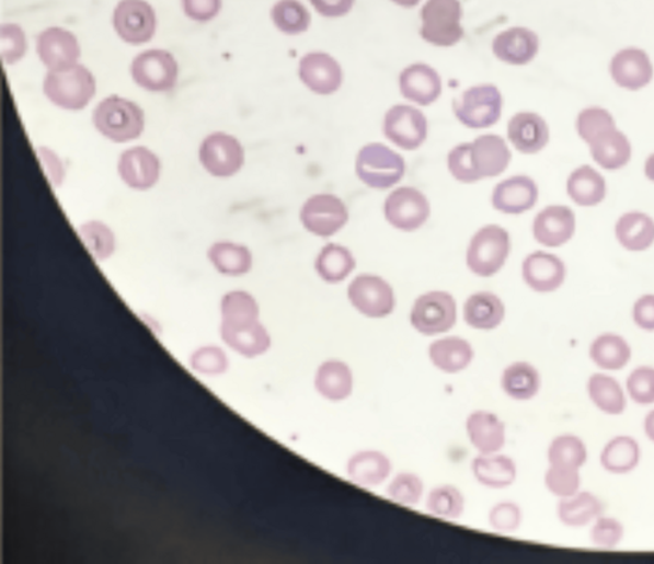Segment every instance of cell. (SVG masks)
Here are the masks:
<instances>
[{
	"instance_id": "6da1fadb",
	"label": "cell",
	"mask_w": 654,
	"mask_h": 564,
	"mask_svg": "<svg viewBox=\"0 0 654 564\" xmlns=\"http://www.w3.org/2000/svg\"><path fill=\"white\" fill-rule=\"evenodd\" d=\"M93 124L106 139L128 142L142 134L145 117L140 106L130 100L111 96L94 110Z\"/></svg>"
},
{
	"instance_id": "7a4b0ae2",
	"label": "cell",
	"mask_w": 654,
	"mask_h": 564,
	"mask_svg": "<svg viewBox=\"0 0 654 564\" xmlns=\"http://www.w3.org/2000/svg\"><path fill=\"white\" fill-rule=\"evenodd\" d=\"M44 93L62 110L79 111L90 104L96 81L84 66H73L65 71H49L44 79Z\"/></svg>"
},
{
	"instance_id": "3957f363",
	"label": "cell",
	"mask_w": 654,
	"mask_h": 564,
	"mask_svg": "<svg viewBox=\"0 0 654 564\" xmlns=\"http://www.w3.org/2000/svg\"><path fill=\"white\" fill-rule=\"evenodd\" d=\"M510 250L507 230L496 225L484 226L471 238L467 254L468 267L478 277H493L505 266Z\"/></svg>"
},
{
	"instance_id": "277c9868",
	"label": "cell",
	"mask_w": 654,
	"mask_h": 564,
	"mask_svg": "<svg viewBox=\"0 0 654 564\" xmlns=\"http://www.w3.org/2000/svg\"><path fill=\"white\" fill-rule=\"evenodd\" d=\"M405 169L404 159L382 143H368L356 159L357 177L372 189H389L398 185Z\"/></svg>"
},
{
	"instance_id": "5b68a950",
	"label": "cell",
	"mask_w": 654,
	"mask_h": 564,
	"mask_svg": "<svg viewBox=\"0 0 654 564\" xmlns=\"http://www.w3.org/2000/svg\"><path fill=\"white\" fill-rule=\"evenodd\" d=\"M459 0H427L421 10V36L437 47L455 46L463 37Z\"/></svg>"
},
{
	"instance_id": "8992f818",
	"label": "cell",
	"mask_w": 654,
	"mask_h": 564,
	"mask_svg": "<svg viewBox=\"0 0 654 564\" xmlns=\"http://www.w3.org/2000/svg\"><path fill=\"white\" fill-rule=\"evenodd\" d=\"M455 113L464 127L483 129L493 127L502 115V95L495 85L469 88L455 104Z\"/></svg>"
},
{
	"instance_id": "52a82bcc",
	"label": "cell",
	"mask_w": 654,
	"mask_h": 564,
	"mask_svg": "<svg viewBox=\"0 0 654 564\" xmlns=\"http://www.w3.org/2000/svg\"><path fill=\"white\" fill-rule=\"evenodd\" d=\"M456 322L457 303L449 292H426L412 307L411 323L420 334L441 335L455 327Z\"/></svg>"
},
{
	"instance_id": "ba28073f",
	"label": "cell",
	"mask_w": 654,
	"mask_h": 564,
	"mask_svg": "<svg viewBox=\"0 0 654 564\" xmlns=\"http://www.w3.org/2000/svg\"><path fill=\"white\" fill-rule=\"evenodd\" d=\"M348 299L364 316L381 319L395 307L394 291L386 279L372 274L358 275L348 287Z\"/></svg>"
},
{
	"instance_id": "9c48e42d",
	"label": "cell",
	"mask_w": 654,
	"mask_h": 564,
	"mask_svg": "<svg viewBox=\"0 0 654 564\" xmlns=\"http://www.w3.org/2000/svg\"><path fill=\"white\" fill-rule=\"evenodd\" d=\"M131 78L138 85L150 92L173 90L179 78V65L171 53L163 49H149L131 62Z\"/></svg>"
},
{
	"instance_id": "30bf717a",
	"label": "cell",
	"mask_w": 654,
	"mask_h": 564,
	"mask_svg": "<svg viewBox=\"0 0 654 564\" xmlns=\"http://www.w3.org/2000/svg\"><path fill=\"white\" fill-rule=\"evenodd\" d=\"M349 212L342 198L333 194H317L306 200L300 211L301 223L310 233L329 238L347 225Z\"/></svg>"
},
{
	"instance_id": "8fae6325",
	"label": "cell",
	"mask_w": 654,
	"mask_h": 564,
	"mask_svg": "<svg viewBox=\"0 0 654 564\" xmlns=\"http://www.w3.org/2000/svg\"><path fill=\"white\" fill-rule=\"evenodd\" d=\"M386 218L393 228L402 231H414L423 228L431 216V205L425 194L416 187H399L389 194L383 205Z\"/></svg>"
},
{
	"instance_id": "7c38bea8",
	"label": "cell",
	"mask_w": 654,
	"mask_h": 564,
	"mask_svg": "<svg viewBox=\"0 0 654 564\" xmlns=\"http://www.w3.org/2000/svg\"><path fill=\"white\" fill-rule=\"evenodd\" d=\"M383 135L401 149H418L427 137V120L423 112L411 105H394L383 118Z\"/></svg>"
},
{
	"instance_id": "4fadbf2b",
	"label": "cell",
	"mask_w": 654,
	"mask_h": 564,
	"mask_svg": "<svg viewBox=\"0 0 654 564\" xmlns=\"http://www.w3.org/2000/svg\"><path fill=\"white\" fill-rule=\"evenodd\" d=\"M113 27L124 42L147 43L156 33V12L145 0H122L113 12Z\"/></svg>"
},
{
	"instance_id": "5bb4252c",
	"label": "cell",
	"mask_w": 654,
	"mask_h": 564,
	"mask_svg": "<svg viewBox=\"0 0 654 564\" xmlns=\"http://www.w3.org/2000/svg\"><path fill=\"white\" fill-rule=\"evenodd\" d=\"M199 161L214 177H231L243 166L244 150L236 137L213 134L200 146Z\"/></svg>"
},
{
	"instance_id": "9a60e30c",
	"label": "cell",
	"mask_w": 654,
	"mask_h": 564,
	"mask_svg": "<svg viewBox=\"0 0 654 564\" xmlns=\"http://www.w3.org/2000/svg\"><path fill=\"white\" fill-rule=\"evenodd\" d=\"M36 49L49 71H65L77 66L81 54L77 36L60 27L43 31L37 37Z\"/></svg>"
},
{
	"instance_id": "2e32d148",
	"label": "cell",
	"mask_w": 654,
	"mask_h": 564,
	"mask_svg": "<svg viewBox=\"0 0 654 564\" xmlns=\"http://www.w3.org/2000/svg\"><path fill=\"white\" fill-rule=\"evenodd\" d=\"M299 78L303 84L318 95L329 96L341 90L343 70L341 65L324 53H311L299 62Z\"/></svg>"
},
{
	"instance_id": "e0dca14e",
	"label": "cell",
	"mask_w": 654,
	"mask_h": 564,
	"mask_svg": "<svg viewBox=\"0 0 654 564\" xmlns=\"http://www.w3.org/2000/svg\"><path fill=\"white\" fill-rule=\"evenodd\" d=\"M161 172L159 157L149 149L136 147L128 150L119 157L118 173L119 177L131 189L148 191L157 184Z\"/></svg>"
},
{
	"instance_id": "ac0fdd59",
	"label": "cell",
	"mask_w": 654,
	"mask_h": 564,
	"mask_svg": "<svg viewBox=\"0 0 654 564\" xmlns=\"http://www.w3.org/2000/svg\"><path fill=\"white\" fill-rule=\"evenodd\" d=\"M470 160L478 181L493 179L506 171L512 152L502 137L484 135L470 142Z\"/></svg>"
},
{
	"instance_id": "d6986e66",
	"label": "cell",
	"mask_w": 654,
	"mask_h": 564,
	"mask_svg": "<svg viewBox=\"0 0 654 564\" xmlns=\"http://www.w3.org/2000/svg\"><path fill=\"white\" fill-rule=\"evenodd\" d=\"M564 262L559 256L537 252L527 256L521 266V275L531 290L549 293L559 290L565 280Z\"/></svg>"
},
{
	"instance_id": "ffe728a7",
	"label": "cell",
	"mask_w": 654,
	"mask_h": 564,
	"mask_svg": "<svg viewBox=\"0 0 654 564\" xmlns=\"http://www.w3.org/2000/svg\"><path fill=\"white\" fill-rule=\"evenodd\" d=\"M575 229V212L561 205L549 206L540 211L532 226L533 237L547 248L563 246L574 237Z\"/></svg>"
},
{
	"instance_id": "44dd1931",
	"label": "cell",
	"mask_w": 654,
	"mask_h": 564,
	"mask_svg": "<svg viewBox=\"0 0 654 564\" xmlns=\"http://www.w3.org/2000/svg\"><path fill=\"white\" fill-rule=\"evenodd\" d=\"M609 71L615 83L629 91H639L653 79L650 56L639 48H626L616 54Z\"/></svg>"
},
{
	"instance_id": "7402d4cb",
	"label": "cell",
	"mask_w": 654,
	"mask_h": 564,
	"mask_svg": "<svg viewBox=\"0 0 654 564\" xmlns=\"http://www.w3.org/2000/svg\"><path fill=\"white\" fill-rule=\"evenodd\" d=\"M539 191L536 181L527 175L502 181L493 192V206L506 215H521L538 203Z\"/></svg>"
},
{
	"instance_id": "603a6c76",
	"label": "cell",
	"mask_w": 654,
	"mask_h": 564,
	"mask_svg": "<svg viewBox=\"0 0 654 564\" xmlns=\"http://www.w3.org/2000/svg\"><path fill=\"white\" fill-rule=\"evenodd\" d=\"M400 91L409 102L426 106L441 96L443 81L434 68L420 62L401 72Z\"/></svg>"
},
{
	"instance_id": "cb8c5ba5",
	"label": "cell",
	"mask_w": 654,
	"mask_h": 564,
	"mask_svg": "<svg viewBox=\"0 0 654 564\" xmlns=\"http://www.w3.org/2000/svg\"><path fill=\"white\" fill-rule=\"evenodd\" d=\"M539 51V37L525 27H513L495 36L493 53L503 62L512 66L528 65Z\"/></svg>"
},
{
	"instance_id": "d4e9b609",
	"label": "cell",
	"mask_w": 654,
	"mask_h": 564,
	"mask_svg": "<svg viewBox=\"0 0 654 564\" xmlns=\"http://www.w3.org/2000/svg\"><path fill=\"white\" fill-rule=\"evenodd\" d=\"M507 135L515 149L525 154L540 152L550 140L549 125L532 112L517 113L508 122Z\"/></svg>"
},
{
	"instance_id": "484cf974",
	"label": "cell",
	"mask_w": 654,
	"mask_h": 564,
	"mask_svg": "<svg viewBox=\"0 0 654 564\" xmlns=\"http://www.w3.org/2000/svg\"><path fill=\"white\" fill-rule=\"evenodd\" d=\"M468 437L480 454L498 453L506 444V425L490 411H475L467 419Z\"/></svg>"
},
{
	"instance_id": "4316f807",
	"label": "cell",
	"mask_w": 654,
	"mask_h": 564,
	"mask_svg": "<svg viewBox=\"0 0 654 564\" xmlns=\"http://www.w3.org/2000/svg\"><path fill=\"white\" fill-rule=\"evenodd\" d=\"M221 335L229 347L246 357L267 353L272 337L260 321L222 322Z\"/></svg>"
},
{
	"instance_id": "83f0119b",
	"label": "cell",
	"mask_w": 654,
	"mask_h": 564,
	"mask_svg": "<svg viewBox=\"0 0 654 564\" xmlns=\"http://www.w3.org/2000/svg\"><path fill=\"white\" fill-rule=\"evenodd\" d=\"M392 461L380 450H360L351 456L347 474L351 482L363 487H376L392 474Z\"/></svg>"
},
{
	"instance_id": "f1b7e54d",
	"label": "cell",
	"mask_w": 654,
	"mask_h": 564,
	"mask_svg": "<svg viewBox=\"0 0 654 564\" xmlns=\"http://www.w3.org/2000/svg\"><path fill=\"white\" fill-rule=\"evenodd\" d=\"M586 390L590 403L604 415L620 416L626 412L628 405L626 387H622L613 376L601 372L590 375Z\"/></svg>"
},
{
	"instance_id": "f546056e",
	"label": "cell",
	"mask_w": 654,
	"mask_h": 564,
	"mask_svg": "<svg viewBox=\"0 0 654 564\" xmlns=\"http://www.w3.org/2000/svg\"><path fill=\"white\" fill-rule=\"evenodd\" d=\"M588 146L596 164L607 171H618L631 161V142L618 128L601 131Z\"/></svg>"
},
{
	"instance_id": "4dcf8cb0",
	"label": "cell",
	"mask_w": 654,
	"mask_h": 564,
	"mask_svg": "<svg viewBox=\"0 0 654 564\" xmlns=\"http://www.w3.org/2000/svg\"><path fill=\"white\" fill-rule=\"evenodd\" d=\"M432 365L445 373H459L464 371L474 359V349L462 337L449 336L438 338L429 347Z\"/></svg>"
},
{
	"instance_id": "1f68e13d",
	"label": "cell",
	"mask_w": 654,
	"mask_h": 564,
	"mask_svg": "<svg viewBox=\"0 0 654 564\" xmlns=\"http://www.w3.org/2000/svg\"><path fill=\"white\" fill-rule=\"evenodd\" d=\"M354 372L347 362L331 359L323 362L314 375V388L330 401L347 400L354 392Z\"/></svg>"
},
{
	"instance_id": "d6a6232c",
	"label": "cell",
	"mask_w": 654,
	"mask_h": 564,
	"mask_svg": "<svg viewBox=\"0 0 654 564\" xmlns=\"http://www.w3.org/2000/svg\"><path fill=\"white\" fill-rule=\"evenodd\" d=\"M641 447L636 438L615 436L600 451V465L607 473L624 475L636 470L641 462Z\"/></svg>"
},
{
	"instance_id": "836d02e7",
	"label": "cell",
	"mask_w": 654,
	"mask_h": 564,
	"mask_svg": "<svg viewBox=\"0 0 654 564\" xmlns=\"http://www.w3.org/2000/svg\"><path fill=\"white\" fill-rule=\"evenodd\" d=\"M604 514L603 500L590 492H577L571 497L559 499L557 516L567 528H586Z\"/></svg>"
},
{
	"instance_id": "e575fe53",
	"label": "cell",
	"mask_w": 654,
	"mask_h": 564,
	"mask_svg": "<svg viewBox=\"0 0 654 564\" xmlns=\"http://www.w3.org/2000/svg\"><path fill=\"white\" fill-rule=\"evenodd\" d=\"M471 472L481 485L490 488L512 486L518 477L517 463L506 454H480L471 463Z\"/></svg>"
},
{
	"instance_id": "d590c367",
	"label": "cell",
	"mask_w": 654,
	"mask_h": 564,
	"mask_svg": "<svg viewBox=\"0 0 654 564\" xmlns=\"http://www.w3.org/2000/svg\"><path fill=\"white\" fill-rule=\"evenodd\" d=\"M505 315L506 309L502 299L489 291L473 293L463 306L464 322L474 330H495L500 327Z\"/></svg>"
},
{
	"instance_id": "8d00e7d4",
	"label": "cell",
	"mask_w": 654,
	"mask_h": 564,
	"mask_svg": "<svg viewBox=\"0 0 654 564\" xmlns=\"http://www.w3.org/2000/svg\"><path fill=\"white\" fill-rule=\"evenodd\" d=\"M589 357L601 371L618 372L631 361L632 348L624 337L608 332L590 344Z\"/></svg>"
},
{
	"instance_id": "74e56055",
	"label": "cell",
	"mask_w": 654,
	"mask_h": 564,
	"mask_svg": "<svg viewBox=\"0 0 654 564\" xmlns=\"http://www.w3.org/2000/svg\"><path fill=\"white\" fill-rule=\"evenodd\" d=\"M501 387L508 398L528 401L538 396L542 388V378L530 362L515 361L503 371Z\"/></svg>"
},
{
	"instance_id": "f35d334b",
	"label": "cell",
	"mask_w": 654,
	"mask_h": 564,
	"mask_svg": "<svg viewBox=\"0 0 654 564\" xmlns=\"http://www.w3.org/2000/svg\"><path fill=\"white\" fill-rule=\"evenodd\" d=\"M616 238L629 252H644L654 243V221L644 212H627L616 223Z\"/></svg>"
},
{
	"instance_id": "ab89813d",
	"label": "cell",
	"mask_w": 654,
	"mask_h": 564,
	"mask_svg": "<svg viewBox=\"0 0 654 564\" xmlns=\"http://www.w3.org/2000/svg\"><path fill=\"white\" fill-rule=\"evenodd\" d=\"M567 193L576 205L590 208V206L599 205L606 198V180L594 168L583 165L571 173L567 181Z\"/></svg>"
},
{
	"instance_id": "60d3db41",
	"label": "cell",
	"mask_w": 654,
	"mask_h": 564,
	"mask_svg": "<svg viewBox=\"0 0 654 564\" xmlns=\"http://www.w3.org/2000/svg\"><path fill=\"white\" fill-rule=\"evenodd\" d=\"M314 268L326 284H341L356 268V260L347 248L330 243L319 253Z\"/></svg>"
},
{
	"instance_id": "b9f144b4",
	"label": "cell",
	"mask_w": 654,
	"mask_h": 564,
	"mask_svg": "<svg viewBox=\"0 0 654 564\" xmlns=\"http://www.w3.org/2000/svg\"><path fill=\"white\" fill-rule=\"evenodd\" d=\"M207 255L219 273L230 277L246 274L253 266V255L242 244L217 242L213 244Z\"/></svg>"
},
{
	"instance_id": "7bdbcfd3",
	"label": "cell",
	"mask_w": 654,
	"mask_h": 564,
	"mask_svg": "<svg viewBox=\"0 0 654 564\" xmlns=\"http://www.w3.org/2000/svg\"><path fill=\"white\" fill-rule=\"evenodd\" d=\"M588 460V448L583 438L564 434L559 435L549 445L547 461L551 467L581 470Z\"/></svg>"
},
{
	"instance_id": "ee69618b",
	"label": "cell",
	"mask_w": 654,
	"mask_h": 564,
	"mask_svg": "<svg viewBox=\"0 0 654 564\" xmlns=\"http://www.w3.org/2000/svg\"><path fill=\"white\" fill-rule=\"evenodd\" d=\"M426 510L434 517L456 521L462 517L467 499L455 485H439L433 487L426 497Z\"/></svg>"
},
{
	"instance_id": "f6af8a7d",
	"label": "cell",
	"mask_w": 654,
	"mask_h": 564,
	"mask_svg": "<svg viewBox=\"0 0 654 564\" xmlns=\"http://www.w3.org/2000/svg\"><path fill=\"white\" fill-rule=\"evenodd\" d=\"M275 27L283 34L299 35L310 28L311 15L299 0H279L272 10Z\"/></svg>"
},
{
	"instance_id": "bcb514c9",
	"label": "cell",
	"mask_w": 654,
	"mask_h": 564,
	"mask_svg": "<svg viewBox=\"0 0 654 564\" xmlns=\"http://www.w3.org/2000/svg\"><path fill=\"white\" fill-rule=\"evenodd\" d=\"M425 493L423 479L412 472L395 474L389 482L387 495L394 504L413 507L421 503Z\"/></svg>"
},
{
	"instance_id": "7dc6e473",
	"label": "cell",
	"mask_w": 654,
	"mask_h": 564,
	"mask_svg": "<svg viewBox=\"0 0 654 564\" xmlns=\"http://www.w3.org/2000/svg\"><path fill=\"white\" fill-rule=\"evenodd\" d=\"M79 234L87 249L90 250V253L97 261L108 260L113 252H115V234L103 222H87L81 226Z\"/></svg>"
},
{
	"instance_id": "c3c4849f",
	"label": "cell",
	"mask_w": 654,
	"mask_h": 564,
	"mask_svg": "<svg viewBox=\"0 0 654 564\" xmlns=\"http://www.w3.org/2000/svg\"><path fill=\"white\" fill-rule=\"evenodd\" d=\"M626 528L620 519L609 516L596 518L590 523L589 542L600 550H615L624 541Z\"/></svg>"
},
{
	"instance_id": "681fc988",
	"label": "cell",
	"mask_w": 654,
	"mask_h": 564,
	"mask_svg": "<svg viewBox=\"0 0 654 564\" xmlns=\"http://www.w3.org/2000/svg\"><path fill=\"white\" fill-rule=\"evenodd\" d=\"M222 322L260 321V306L244 291L226 293L221 304Z\"/></svg>"
},
{
	"instance_id": "f907efd6",
	"label": "cell",
	"mask_w": 654,
	"mask_h": 564,
	"mask_svg": "<svg viewBox=\"0 0 654 564\" xmlns=\"http://www.w3.org/2000/svg\"><path fill=\"white\" fill-rule=\"evenodd\" d=\"M544 485L559 499L571 497L582 491L581 470L549 465L544 473Z\"/></svg>"
},
{
	"instance_id": "816d5d0a",
	"label": "cell",
	"mask_w": 654,
	"mask_h": 564,
	"mask_svg": "<svg viewBox=\"0 0 654 564\" xmlns=\"http://www.w3.org/2000/svg\"><path fill=\"white\" fill-rule=\"evenodd\" d=\"M628 399L641 406L654 405V367L640 366L628 375L626 381Z\"/></svg>"
},
{
	"instance_id": "f5cc1de1",
	"label": "cell",
	"mask_w": 654,
	"mask_h": 564,
	"mask_svg": "<svg viewBox=\"0 0 654 564\" xmlns=\"http://www.w3.org/2000/svg\"><path fill=\"white\" fill-rule=\"evenodd\" d=\"M611 128H616L611 113L599 108V106L584 110L581 112V115L577 116V134L587 143L593 141L597 135L601 134V131Z\"/></svg>"
},
{
	"instance_id": "db71d44e",
	"label": "cell",
	"mask_w": 654,
	"mask_h": 564,
	"mask_svg": "<svg viewBox=\"0 0 654 564\" xmlns=\"http://www.w3.org/2000/svg\"><path fill=\"white\" fill-rule=\"evenodd\" d=\"M521 522H524V510L513 500H502L489 511V525L502 534L518 531Z\"/></svg>"
},
{
	"instance_id": "11a10c76",
	"label": "cell",
	"mask_w": 654,
	"mask_h": 564,
	"mask_svg": "<svg viewBox=\"0 0 654 564\" xmlns=\"http://www.w3.org/2000/svg\"><path fill=\"white\" fill-rule=\"evenodd\" d=\"M27 51L24 31L16 24H4L0 30V54L5 65H15Z\"/></svg>"
},
{
	"instance_id": "9f6ffc18",
	"label": "cell",
	"mask_w": 654,
	"mask_h": 564,
	"mask_svg": "<svg viewBox=\"0 0 654 564\" xmlns=\"http://www.w3.org/2000/svg\"><path fill=\"white\" fill-rule=\"evenodd\" d=\"M194 371L203 375H221L228 369V357L218 347L199 348L192 356Z\"/></svg>"
},
{
	"instance_id": "6f0895ef",
	"label": "cell",
	"mask_w": 654,
	"mask_h": 564,
	"mask_svg": "<svg viewBox=\"0 0 654 564\" xmlns=\"http://www.w3.org/2000/svg\"><path fill=\"white\" fill-rule=\"evenodd\" d=\"M449 171L459 183L473 184L478 179L470 160V143H461L451 150L448 156Z\"/></svg>"
},
{
	"instance_id": "680465c9",
	"label": "cell",
	"mask_w": 654,
	"mask_h": 564,
	"mask_svg": "<svg viewBox=\"0 0 654 564\" xmlns=\"http://www.w3.org/2000/svg\"><path fill=\"white\" fill-rule=\"evenodd\" d=\"M221 0H182L185 14L193 21L210 22L221 11Z\"/></svg>"
},
{
	"instance_id": "91938a15",
	"label": "cell",
	"mask_w": 654,
	"mask_h": 564,
	"mask_svg": "<svg viewBox=\"0 0 654 564\" xmlns=\"http://www.w3.org/2000/svg\"><path fill=\"white\" fill-rule=\"evenodd\" d=\"M633 322L640 330L654 331V296L646 293L636 300L632 311Z\"/></svg>"
},
{
	"instance_id": "94428289",
	"label": "cell",
	"mask_w": 654,
	"mask_h": 564,
	"mask_svg": "<svg viewBox=\"0 0 654 564\" xmlns=\"http://www.w3.org/2000/svg\"><path fill=\"white\" fill-rule=\"evenodd\" d=\"M39 159L44 171H46V174L48 175L49 183H51L54 187L60 186L62 180L66 177V171L59 157L56 156L53 150L41 148Z\"/></svg>"
},
{
	"instance_id": "6125c7cd",
	"label": "cell",
	"mask_w": 654,
	"mask_h": 564,
	"mask_svg": "<svg viewBox=\"0 0 654 564\" xmlns=\"http://www.w3.org/2000/svg\"><path fill=\"white\" fill-rule=\"evenodd\" d=\"M313 9L325 18H342L354 9L355 0H310Z\"/></svg>"
},
{
	"instance_id": "be15d7a7",
	"label": "cell",
	"mask_w": 654,
	"mask_h": 564,
	"mask_svg": "<svg viewBox=\"0 0 654 564\" xmlns=\"http://www.w3.org/2000/svg\"><path fill=\"white\" fill-rule=\"evenodd\" d=\"M643 428L647 440L654 444V408L645 416Z\"/></svg>"
},
{
	"instance_id": "e7e4bbea",
	"label": "cell",
	"mask_w": 654,
	"mask_h": 564,
	"mask_svg": "<svg viewBox=\"0 0 654 564\" xmlns=\"http://www.w3.org/2000/svg\"><path fill=\"white\" fill-rule=\"evenodd\" d=\"M645 175L647 180H651L654 183V153L647 157L645 162Z\"/></svg>"
},
{
	"instance_id": "03108f58",
	"label": "cell",
	"mask_w": 654,
	"mask_h": 564,
	"mask_svg": "<svg viewBox=\"0 0 654 564\" xmlns=\"http://www.w3.org/2000/svg\"><path fill=\"white\" fill-rule=\"evenodd\" d=\"M392 2L401 5V8L412 9L414 5H417L421 0H392Z\"/></svg>"
}]
</instances>
